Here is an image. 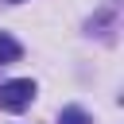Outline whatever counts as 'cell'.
<instances>
[{"label":"cell","mask_w":124,"mask_h":124,"mask_svg":"<svg viewBox=\"0 0 124 124\" xmlns=\"http://www.w3.org/2000/svg\"><path fill=\"white\" fill-rule=\"evenodd\" d=\"M19 54H23V46H19V43H16V39H12L8 31H0V66H8V62H16Z\"/></svg>","instance_id":"cell-2"},{"label":"cell","mask_w":124,"mask_h":124,"mask_svg":"<svg viewBox=\"0 0 124 124\" xmlns=\"http://www.w3.org/2000/svg\"><path fill=\"white\" fill-rule=\"evenodd\" d=\"M58 124H89V116H85V108L70 105V108H62V112H58Z\"/></svg>","instance_id":"cell-3"},{"label":"cell","mask_w":124,"mask_h":124,"mask_svg":"<svg viewBox=\"0 0 124 124\" xmlns=\"http://www.w3.org/2000/svg\"><path fill=\"white\" fill-rule=\"evenodd\" d=\"M8 4H23V0H8Z\"/></svg>","instance_id":"cell-4"},{"label":"cell","mask_w":124,"mask_h":124,"mask_svg":"<svg viewBox=\"0 0 124 124\" xmlns=\"http://www.w3.org/2000/svg\"><path fill=\"white\" fill-rule=\"evenodd\" d=\"M31 97H35V81L31 78H16V81H4L0 85V108H8V112L27 108Z\"/></svg>","instance_id":"cell-1"}]
</instances>
